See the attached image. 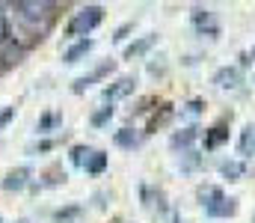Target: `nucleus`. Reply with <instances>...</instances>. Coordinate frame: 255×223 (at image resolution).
I'll list each match as a JSON object with an SVG mask.
<instances>
[{"label":"nucleus","instance_id":"25","mask_svg":"<svg viewBox=\"0 0 255 223\" xmlns=\"http://www.w3.org/2000/svg\"><path fill=\"white\" fill-rule=\"evenodd\" d=\"M199 107H202V101H190V107H187V113H199Z\"/></svg>","mask_w":255,"mask_h":223},{"label":"nucleus","instance_id":"5","mask_svg":"<svg viewBox=\"0 0 255 223\" xmlns=\"http://www.w3.org/2000/svg\"><path fill=\"white\" fill-rule=\"evenodd\" d=\"M214 83L223 86V89H235V86H241V69H238V66H226V69H220V72L214 74Z\"/></svg>","mask_w":255,"mask_h":223},{"label":"nucleus","instance_id":"13","mask_svg":"<svg viewBox=\"0 0 255 223\" xmlns=\"http://www.w3.org/2000/svg\"><path fill=\"white\" fill-rule=\"evenodd\" d=\"M136 143H139V134H136L133 128H122V131H116V146L133 149Z\"/></svg>","mask_w":255,"mask_h":223},{"label":"nucleus","instance_id":"19","mask_svg":"<svg viewBox=\"0 0 255 223\" xmlns=\"http://www.w3.org/2000/svg\"><path fill=\"white\" fill-rule=\"evenodd\" d=\"M220 197H223V191H220V188H202V191H199L202 206H208V203H214V200H220Z\"/></svg>","mask_w":255,"mask_h":223},{"label":"nucleus","instance_id":"17","mask_svg":"<svg viewBox=\"0 0 255 223\" xmlns=\"http://www.w3.org/2000/svg\"><path fill=\"white\" fill-rule=\"evenodd\" d=\"M89 155H92V149H89V146H74V149H71V164H77V167H83Z\"/></svg>","mask_w":255,"mask_h":223},{"label":"nucleus","instance_id":"15","mask_svg":"<svg viewBox=\"0 0 255 223\" xmlns=\"http://www.w3.org/2000/svg\"><path fill=\"white\" fill-rule=\"evenodd\" d=\"M250 149H255V125H247L241 134V152L250 155Z\"/></svg>","mask_w":255,"mask_h":223},{"label":"nucleus","instance_id":"2","mask_svg":"<svg viewBox=\"0 0 255 223\" xmlns=\"http://www.w3.org/2000/svg\"><path fill=\"white\" fill-rule=\"evenodd\" d=\"M133 86H136V77H130V74L119 77V80H113V83L104 89V101H119V98H125V95L133 92Z\"/></svg>","mask_w":255,"mask_h":223},{"label":"nucleus","instance_id":"24","mask_svg":"<svg viewBox=\"0 0 255 223\" xmlns=\"http://www.w3.org/2000/svg\"><path fill=\"white\" fill-rule=\"evenodd\" d=\"M51 149H54V143H51V140H42L39 146H30V152H51Z\"/></svg>","mask_w":255,"mask_h":223},{"label":"nucleus","instance_id":"22","mask_svg":"<svg viewBox=\"0 0 255 223\" xmlns=\"http://www.w3.org/2000/svg\"><path fill=\"white\" fill-rule=\"evenodd\" d=\"M12 119H15V107H3L0 110V128H6Z\"/></svg>","mask_w":255,"mask_h":223},{"label":"nucleus","instance_id":"3","mask_svg":"<svg viewBox=\"0 0 255 223\" xmlns=\"http://www.w3.org/2000/svg\"><path fill=\"white\" fill-rule=\"evenodd\" d=\"M238 212V200H232V197H220V200H214V203H208L205 206V215L208 218H232Z\"/></svg>","mask_w":255,"mask_h":223},{"label":"nucleus","instance_id":"12","mask_svg":"<svg viewBox=\"0 0 255 223\" xmlns=\"http://www.w3.org/2000/svg\"><path fill=\"white\" fill-rule=\"evenodd\" d=\"M229 137V131H226V125H214L208 134H205V149H217L223 140Z\"/></svg>","mask_w":255,"mask_h":223},{"label":"nucleus","instance_id":"1","mask_svg":"<svg viewBox=\"0 0 255 223\" xmlns=\"http://www.w3.org/2000/svg\"><path fill=\"white\" fill-rule=\"evenodd\" d=\"M101 21H104V6H98V3L83 6V9H80V12H74V18L68 21L65 36H86V33H92Z\"/></svg>","mask_w":255,"mask_h":223},{"label":"nucleus","instance_id":"14","mask_svg":"<svg viewBox=\"0 0 255 223\" xmlns=\"http://www.w3.org/2000/svg\"><path fill=\"white\" fill-rule=\"evenodd\" d=\"M193 140H196V128H181L178 134H172V149H181V146H190Z\"/></svg>","mask_w":255,"mask_h":223},{"label":"nucleus","instance_id":"8","mask_svg":"<svg viewBox=\"0 0 255 223\" xmlns=\"http://www.w3.org/2000/svg\"><path fill=\"white\" fill-rule=\"evenodd\" d=\"M220 173H223L229 182H241L244 173H247V164H244V161H223V164H220Z\"/></svg>","mask_w":255,"mask_h":223},{"label":"nucleus","instance_id":"7","mask_svg":"<svg viewBox=\"0 0 255 223\" xmlns=\"http://www.w3.org/2000/svg\"><path fill=\"white\" fill-rule=\"evenodd\" d=\"M92 45H95L92 39H77V42H74V45L63 54V60H65V63H77V60H83V57L92 51Z\"/></svg>","mask_w":255,"mask_h":223},{"label":"nucleus","instance_id":"28","mask_svg":"<svg viewBox=\"0 0 255 223\" xmlns=\"http://www.w3.org/2000/svg\"><path fill=\"white\" fill-rule=\"evenodd\" d=\"M18 223H21V221H18Z\"/></svg>","mask_w":255,"mask_h":223},{"label":"nucleus","instance_id":"18","mask_svg":"<svg viewBox=\"0 0 255 223\" xmlns=\"http://www.w3.org/2000/svg\"><path fill=\"white\" fill-rule=\"evenodd\" d=\"M110 119H113V107H101L98 113H92V125H95V128H101V125H107Z\"/></svg>","mask_w":255,"mask_h":223},{"label":"nucleus","instance_id":"10","mask_svg":"<svg viewBox=\"0 0 255 223\" xmlns=\"http://www.w3.org/2000/svg\"><path fill=\"white\" fill-rule=\"evenodd\" d=\"M104 167H107V155H104V152H92V155L86 158V164H83V170L92 173V176L104 173Z\"/></svg>","mask_w":255,"mask_h":223},{"label":"nucleus","instance_id":"16","mask_svg":"<svg viewBox=\"0 0 255 223\" xmlns=\"http://www.w3.org/2000/svg\"><path fill=\"white\" fill-rule=\"evenodd\" d=\"M77 215H80V206H68V209H57V212H54V221L68 223V221H74Z\"/></svg>","mask_w":255,"mask_h":223},{"label":"nucleus","instance_id":"9","mask_svg":"<svg viewBox=\"0 0 255 223\" xmlns=\"http://www.w3.org/2000/svg\"><path fill=\"white\" fill-rule=\"evenodd\" d=\"M154 42H157V36L151 33V36H142L139 42L128 45V48H125V60H133V57H142V54H145V51H148V48H151Z\"/></svg>","mask_w":255,"mask_h":223},{"label":"nucleus","instance_id":"6","mask_svg":"<svg viewBox=\"0 0 255 223\" xmlns=\"http://www.w3.org/2000/svg\"><path fill=\"white\" fill-rule=\"evenodd\" d=\"M107 72H113V63H110V60H107L104 66H98V69H95L92 74H83V77H77L71 89H74V92H83V89H89V86H92V83H95L98 77H104Z\"/></svg>","mask_w":255,"mask_h":223},{"label":"nucleus","instance_id":"20","mask_svg":"<svg viewBox=\"0 0 255 223\" xmlns=\"http://www.w3.org/2000/svg\"><path fill=\"white\" fill-rule=\"evenodd\" d=\"M193 21H196V27H205V24H211V12L199 6V9H193ZM211 27H214V24H211Z\"/></svg>","mask_w":255,"mask_h":223},{"label":"nucleus","instance_id":"26","mask_svg":"<svg viewBox=\"0 0 255 223\" xmlns=\"http://www.w3.org/2000/svg\"><path fill=\"white\" fill-rule=\"evenodd\" d=\"M250 57H255V48H253V54H250Z\"/></svg>","mask_w":255,"mask_h":223},{"label":"nucleus","instance_id":"27","mask_svg":"<svg viewBox=\"0 0 255 223\" xmlns=\"http://www.w3.org/2000/svg\"><path fill=\"white\" fill-rule=\"evenodd\" d=\"M0 223H3V221H0Z\"/></svg>","mask_w":255,"mask_h":223},{"label":"nucleus","instance_id":"23","mask_svg":"<svg viewBox=\"0 0 255 223\" xmlns=\"http://www.w3.org/2000/svg\"><path fill=\"white\" fill-rule=\"evenodd\" d=\"M130 30H133V24H122V27L116 30V36H113V39H116V42H122V39H125L128 33H130Z\"/></svg>","mask_w":255,"mask_h":223},{"label":"nucleus","instance_id":"21","mask_svg":"<svg viewBox=\"0 0 255 223\" xmlns=\"http://www.w3.org/2000/svg\"><path fill=\"white\" fill-rule=\"evenodd\" d=\"M12 39V30H9V21H6V15L0 12V45H6Z\"/></svg>","mask_w":255,"mask_h":223},{"label":"nucleus","instance_id":"11","mask_svg":"<svg viewBox=\"0 0 255 223\" xmlns=\"http://www.w3.org/2000/svg\"><path fill=\"white\" fill-rule=\"evenodd\" d=\"M57 125H63V116H60V113H45V116H39L36 131H39V134H48V131H54Z\"/></svg>","mask_w":255,"mask_h":223},{"label":"nucleus","instance_id":"4","mask_svg":"<svg viewBox=\"0 0 255 223\" xmlns=\"http://www.w3.org/2000/svg\"><path fill=\"white\" fill-rule=\"evenodd\" d=\"M30 176H33V170H30V167H15V170H9V173H6V179H3L0 185H3V191H21V188H27Z\"/></svg>","mask_w":255,"mask_h":223}]
</instances>
